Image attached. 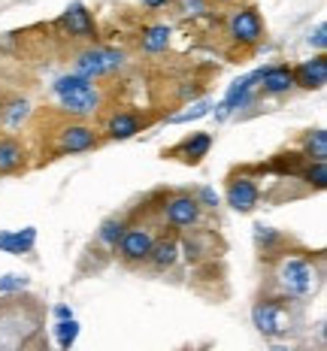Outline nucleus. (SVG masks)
<instances>
[{"label": "nucleus", "instance_id": "obj_1", "mask_svg": "<svg viewBox=\"0 0 327 351\" xmlns=\"http://www.w3.org/2000/svg\"><path fill=\"white\" fill-rule=\"evenodd\" d=\"M52 94L58 97L64 112L79 115V119H88V115L100 112V104H104V94L100 88L91 82V79L79 76V73H64L52 82Z\"/></svg>", "mask_w": 327, "mask_h": 351}, {"label": "nucleus", "instance_id": "obj_2", "mask_svg": "<svg viewBox=\"0 0 327 351\" xmlns=\"http://www.w3.org/2000/svg\"><path fill=\"white\" fill-rule=\"evenodd\" d=\"M276 285L288 300L312 297L318 288V269L309 258H285L276 269Z\"/></svg>", "mask_w": 327, "mask_h": 351}, {"label": "nucleus", "instance_id": "obj_3", "mask_svg": "<svg viewBox=\"0 0 327 351\" xmlns=\"http://www.w3.org/2000/svg\"><path fill=\"white\" fill-rule=\"evenodd\" d=\"M125 67V52L121 49H109V46H91L82 49V52L76 55V64H73V73H79V76L85 79H104L109 73H119Z\"/></svg>", "mask_w": 327, "mask_h": 351}, {"label": "nucleus", "instance_id": "obj_4", "mask_svg": "<svg viewBox=\"0 0 327 351\" xmlns=\"http://www.w3.org/2000/svg\"><path fill=\"white\" fill-rule=\"evenodd\" d=\"M252 321L264 336L270 339H279V336H288V330L294 327V315H291L288 297L282 300H261L252 309Z\"/></svg>", "mask_w": 327, "mask_h": 351}, {"label": "nucleus", "instance_id": "obj_5", "mask_svg": "<svg viewBox=\"0 0 327 351\" xmlns=\"http://www.w3.org/2000/svg\"><path fill=\"white\" fill-rule=\"evenodd\" d=\"M104 143V136L85 121H70L55 134V152L58 155H85Z\"/></svg>", "mask_w": 327, "mask_h": 351}, {"label": "nucleus", "instance_id": "obj_6", "mask_svg": "<svg viewBox=\"0 0 327 351\" xmlns=\"http://www.w3.org/2000/svg\"><path fill=\"white\" fill-rule=\"evenodd\" d=\"M161 215H164V221L170 224V228L191 230V228H197V224L203 221V206H200V200L194 194H173V197H167L164 200Z\"/></svg>", "mask_w": 327, "mask_h": 351}, {"label": "nucleus", "instance_id": "obj_7", "mask_svg": "<svg viewBox=\"0 0 327 351\" xmlns=\"http://www.w3.org/2000/svg\"><path fill=\"white\" fill-rule=\"evenodd\" d=\"M152 245H155V230L149 224H128L121 239L115 243V252H119V258L125 263L136 267V263H145Z\"/></svg>", "mask_w": 327, "mask_h": 351}, {"label": "nucleus", "instance_id": "obj_8", "mask_svg": "<svg viewBox=\"0 0 327 351\" xmlns=\"http://www.w3.org/2000/svg\"><path fill=\"white\" fill-rule=\"evenodd\" d=\"M228 36L239 46L252 49L264 40V19L254 6H239V10L230 12L228 19Z\"/></svg>", "mask_w": 327, "mask_h": 351}, {"label": "nucleus", "instance_id": "obj_9", "mask_svg": "<svg viewBox=\"0 0 327 351\" xmlns=\"http://www.w3.org/2000/svg\"><path fill=\"white\" fill-rule=\"evenodd\" d=\"M261 200V188L258 182L252 179L249 173H237L228 179V188H224V203H228L234 212H254V206H258Z\"/></svg>", "mask_w": 327, "mask_h": 351}, {"label": "nucleus", "instance_id": "obj_10", "mask_svg": "<svg viewBox=\"0 0 327 351\" xmlns=\"http://www.w3.org/2000/svg\"><path fill=\"white\" fill-rule=\"evenodd\" d=\"M149 128V119L140 112H130V109H119V112H112L104 124V136L106 140H115V143H125L130 136L143 134V130Z\"/></svg>", "mask_w": 327, "mask_h": 351}, {"label": "nucleus", "instance_id": "obj_11", "mask_svg": "<svg viewBox=\"0 0 327 351\" xmlns=\"http://www.w3.org/2000/svg\"><path fill=\"white\" fill-rule=\"evenodd\" d=\"M58 25H61L70 36H79V40H88V43L97 40V25H94V16L88 12L85 3H70L67 10L61 12V21H58Z\"/></svg>", "mask_w": 327, "mask_h": 351}, {"label": "nucleus", "instance_id": "obj_12", "mask_svg": "<svg viewBox=\"0 0 327 351\" xmlns=\"http://www.w3.org/2000/svg\"><path fill=\"white\" fill-rule=\"evenodd\" d=\"M258 79H261V70L252 73V76L237 79V82L228 88V94H224V104L218 106V119H228L230 112H237V109H245V106H249L252 97H254V91H258Z\"/></svg>", "mask_w": 327, "mask_h": 351}, {"label": "nucleus", "instance_id": "obj_13", "mask_svg": "<svg viewBox=\"0 0 327 351\" xmlns=\"http://www.w3.org/2000/svg\"><path fill=\"white\" fill-rule=\"evenodd\" d=\"M209 149H213V134L197 130V134H188L185 140L176 143L173 149H167L164 158H176V160H185V164H200V160L209 155Z\"/></svg>", "mask_w": 327, "mask_h": 351}, {"label": "nucleus", "instance_id": "obj_14", "mask_svg": "<svg viewBox=\"0 0 327 351\" xmlns=\"http://www.w3.org/2000/svg\"><path fill=\"white\" fill-rule=\"evenodd\" d=\"M291 88H294V67H288V64H273V67L261 70L258 91L264 94V97H282Z\"/></svg>", "mask_w": 327, "mask_h": 351}, {"label": "nucleus", "instance_id": "obj_15", "mask_svg": "<svg viewBox=\"0 0 327 351\" xmlns=\"http://www.w3.org/2000/svg\"><path fill=\"white\" fill-rule=\"evenodd\" d=\"M327 85V58L315 55L309 61L297 64L294 67V88H303V91H322Z\"/></svg>", "mask_w": 327, "mask_h": 351}, {"label": "nucleus", "instance_id": "obj_16", "mask_svg": "<svg viewBox=\"0 0 327 351\" xmlns=\"http://www.w3.org/2000/svg\"><path fill=\"white\" fill-rule=\"evenodd\" d=\"M176 261H179V239L176 237H155V245H152L145 263H149L152 269H158V273H164V269L176 267Z\"/></svg>", "mask_w": 327, "mask_h": 351}, {"label": "nucleus", "instance_id": "obj_17", "mask_svg": "<svg viewBox=\"0 0 327 351\" xmlns=\"http://www.w3.org/2000/svg\"><path fill=\"white\" fill-rule=\"evenodd\" d=\"M25 167V145L12 136H0V176L19 173Z\"/></svg>", "mask_w": 327, "mask_h": 351}, {"label": "nucleus", "instance_id": "obj_18", "mask_svg": "<svg viewBox=\"0 0 327 351\" xmlns=\"http://www.w3.org/2000/svg\"><path fill=\"white\" fill-rule=\"evenodd\" d=\"M170 40H173L170 25H149V27H143V34H140V49L149 55H161V52H167Z\"/></svg>", "mask_w": 327, "mask_h": 351}, {"label": "nucleus", "instance_id": "obj_19", "mask_svg": "<svg viewBox=\"0 0 327 351\" xmlns=\"http://www.w3.org/2000/svg\"><path fill=\"white\" fill-rule=\"evenodd\" d=\"M34 245H36L34 228L0 233V252H6V254H27V252H34Z\"/></svg>", "mask_w": 327, "mask_h": 351}, {"label": "nucleus", "instance_id": "obj_20", "mask_svg": "<svg viewBox=\"0 0 327 351\" xmlns=\"http://www.w3.org/2000/svg\"><path fill=\"white\" fill-rule=\"evenodd\" d=\"M300 152L306 160H324L327 158V130L324 128H315L303 136L300 143Z\"/></svg>", "mask_w": 327, "mask_h": 351}, {"label": "nucleus", "instance_id": "obj_21", "mask_svg": "<svg viewBox=\"0 0 327 351\" xmlns=\"http://www.w3.org/2000/svg\"><path fill=\"white\" fill-rule=\"evenodd\" d=\"M125 228H128L125 218H119V215L104 218V221H100V230H97V239H100V243H104L106 248H115V243L121 239V233H125Z\"/></svg>", "mask_w": 327, "mask_h": 351}, {"label": "nucleus", "instance_id": "obj_22", "mask_svg": "<svg viewBox=\"0 0 327 351\" xmlns=\"http://www.w3.org/2000/svg\"><path fill=\"white\" fill-rule=\"evenodd\" d=\"M300 182L309 188H315V191H324L327 185V164L324 160H309V167L300 173Z\"/></svg>", "mask_w": 327, "mask_h": 351}, {"label": "nucleus", "instance_id": "obj_23", "mask_svg": "<svg viewBox=\"0 0 327 351\" xmlns=\"http://www.w3.org/2000/svg\"><path fill=\"white\" fill-rule=\"evenodd\" d=\"M0 115H3V121L10 124V128H19V124L31 115V104H27L25 97H16V100H10V104L3 106V112Z\"/></svg>", "mask_w": 327, "mask_h": 351}, {"label": "nucleus", "instance_id": "obj_24", "mask_svg": "<svg viewBox=\"0 0 327 351\" xmlns=\"http://www.w3.org/2000/svg\"><path fill=\"white\" fill-rule=\"evenodd\" d=\"M76 336H79V321H76V318H58V324H55V339H58V346H61V348H70L73 342H76Z\"/></svg>", "mask_w": 327, "mask_h": 351}, {"label": "nucleus", "instance_id": "obj_25", "mask_svg": "<svg viewBox=\"0 0 327 351\" xmlns=\"http://www.w3.org/2000/svg\"><path fill=\"white\" fill-rule=\"evenodd\" d=\"M209 109H213V104L209 100H200V104H194L191 109H185V112H179V115H170V124H188V121H197L203 119V115H209Z\"/></svg>", "mask_w": 327, "mask_h": 351}, {"label": "nucleus", "instance_id": "obj_26", "mask_svg": "<svg viewBox=\"0 0 327 351\" xmlns=\"http://www.w3.org/2000/svg\"><path fill=\"white\" fill-rule=\"evenodd\" d=\"M203 254H206V248H203V243H200L197 237H185V239H182L179 258H185V261H200Z\"/></svg>", "mask_w": 327, "mask_h": 351}, {"label": "nucleus", "instance_id": "obj_27", "mask_svg": "<svg viewBox=\"0 0 327 351\" xmlns=\"http://www.w3.org/2000/svg\"><path fill=\"white\" fill-rule=\"evenodd\" d=\"M309 46H315L318 52H324L327 49V25L324 21H318L315 31H309Z\"/></svg>", "mask_w": 327, "mask_h": 351}, {"label": "nucleus", "instance_id": "obj_28", "mask_svg": "<svg viewBox=\"0 0 327 351\" xmlns=\"http://www.w3.org/2000/svg\"><path fill=\"white\" fill-rule=\"evenodd\" d=\"M258 230V245H264V252H270L276 243H282V237L273 228H254Z\"/></svg>", "mask_w": 327, "mask_h": 351}, {"label": "nucleus", "instance_id": "obj_29", "mask_svg": "<svg viewBox=\"0 0 327 351\" xmlns=\"http://www.w3.org/2000/svg\"><path fill=\"white\" fill-rule=\"evenodd\" d=\"M25 288H27L25 276H3L0 279V294H6V291H25Z\"/></svg>", "mask_w": 327, "mask_h": 351}, {"label": "nucleus", "instance_id": "obj_30", "mask_svg": "<svg viewBox=\"0 0 327 351\" xmlns=\"http://www.w3.org/2000/svg\"><path fill=\"white\" fill-rule=\"evenodd\" d=\"M194 197L200 200V206H203V209H206V206H218V197H215L213 188H200V191L194 194Z\"/></svg>", "mask_w": 327, "mask_h": 351}, {"label": "nucleus", "instance_id": "obj_31", "mask_svg": "<svg viewBox=\"0 0 327 351\" xmlns=\"http://www.w3.org/2000/svg\"><path fill=\"white\" fill-rule=\"evenodd\" d=\"M145 10H164V6H170L173 0H140Z\"/></svg>", "mask_w": 327, "mask_h": 351}, {"label": "nucleus", "instance_id": "obj_32", "mask_svg": "<svg viewBox=\"0 0 327 351\" xmlns=\"http://www.w3.org/2000/svg\"><path fill=\"white\" fill-rule=\"evenodd\" d=\"M55 318H73V309H70V306H58V309H55Z\"/></svg>", "mask_w": 327, "mask_h": 351}, {"label": "nucleus", "instance_id": "obj_33", "mask_svg": "<svg viewBox=\"0 0 327 351\" xmlns=\"http://www.w3.org/2000/svg\"><path fill=\"white\" fill-rule=\"evenodd\" d=\"M218 3H234V0H218Z\"/></svg>", "mask_w": 327, "mask_h": 351}]
</instances>
